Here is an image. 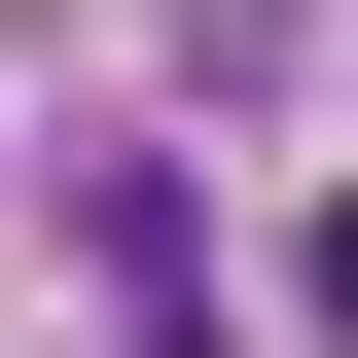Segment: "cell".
Instances as JSON below:
<instances>
[{"instance_id":"cell-1","label":"cell","mask_w":358,"mask_h":358,"mask_svg":"<svg viewBox=\"0 0 358 358\" xmlns=\"http://www.w3.org/2000/svg\"><path fill=\"white\" fill-rule=\"evenodd\" d=\"M72 287H108V358H215L251 287H215V179L179 143H72Z\"/></svg>"},{"instance_id":"cell-2","label":"cell","mask_w":358,"mask_h":358,"mask_svg":"<svg viewBox=\"0 0 358 358\" xmlns=\"http://www.w3.org/2000/svg\"><path fill=\"white\" fill-rule=\"evenodd\" d=\"M322 72V0H179V108H287Z\"/></svg>"}]
</instances>
